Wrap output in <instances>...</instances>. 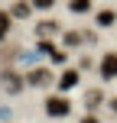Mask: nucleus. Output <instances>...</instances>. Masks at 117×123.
Wrapping results in <instances>:
<instances>
[{"label": "nucleus", "mask_w": 117, "mask_h": 123, "mask_svg": "<svg viewBox=\"0 0 117 123\" xmlns=\"http://www.w3.org/2000/svg\"><path fill=\"white\" fill-rule=\"evenodd\" d=\"M68 110H72V104L65 97H49L46 100V113L49 117H68Z\"/></svg>", "instance_id": "1"}, {"label": "nucleus", "mask_w": 117, "mask_h": 123, "mask_svg": "<svg viewBox=\"0 0 117 123\" xmlns=\"http://www.w3.org/2000/svg\"><path fill=\"white\" fill-rule=\"evenodd\" d=\"M98 68H101V78H104V81H114L117 78V52H107Z\"/></svg>", "instance_id": "2"}, {"label": "nucleus", "mask_w": 117, "mask_h": 123, "mask_svg": "<svg viewBox=\"0 0 117 123\" xmlns=\"http://www.w3.org/2000/svg\"><path fill=\"white\" fill-rule=\"evenodd\" d=\"M26 81H29L33 87H46V84L52 81V71H49V68H33V71H29V78H26Z\"/></svg>", "instance_id": "3"}, {"label": "nucleus", "mask_w": 117, "mask_h": 123, "mask_svg": "<svg viewBox=\"0 0 117 123\" xmlns=\"http://www.w3.org/2000/svg\"><path fill=\"white\" fill-rule=\"evenodd\" d=\"M55 32H59V23H55V19H42V23L36 26V36L42 39V42H46L49 36H55Z\"/></svg>", "instance_id": "4"}, {"label": "nucleus", "mask_w": 117, "mask_h": 123, "mask_svg": "<svg viewBox=\"0 0 117 123\" xmlns=\"http://www.w3.org/2000/svg\"><path fill=\"white\" fill-rule=\"evenodd\" d=\"M0 84H3V87H10V91H20V87H23V81H20L13 71H3V74H0Z\"/></svg>", "instance_id": "5"}, {"label": "nucleus", "mask_w": 117, "mask_h": 123, "mask_svg": "<svg viewBox=\"0 0 117 123\" xmlns=\"http://www.w3.org/2000/svg\"><path fill=\"white\" fill-rule=\"evenodd\" d=\"M75 84H78V71H72V68L62 71V78H59V87H62V91H68V87H75Z\"/></svg>", "instance_id": "6"}, {"label": "nucleus", "mask_w": 117, "mask_h": 123, "mask_svg": "<svg viewBox=\"0 0 117 123\" xmlns=\"http://www.w3.org/2000/svg\"><path fill=\"white\" fill-rule=\"evenodd\" d=\"M114 19H117L114 10H101V13H98V26H104V29H107V26H114Z\"/></svg>", "instance_id": "7"}, {"label": "nucleus", "mask_w": 117, "mask_h": 123, "mask_svg": "<svg viewBox=\"0 0 117 123\" xmlns=\"http://www.w3.org/2000/svg\"><path fill=\"white\" fill-rule=\"evenodd\" d=\"M10 23H13V16L7 10H0V39H7V32H10Z\"/></svg>", "instance_id": "8"}, {"label": "nucleus", "mask_w": 117, "mask_h": 123, "mask_svg": "<svg viewBox=\"0 0 117 123\" xmlns=\"http://www.w3.org/2000/svg\"><path fill=\"white\" fill-rule=\"evenodd\" d=\"M68 10H72V13H88V10H91V0H72Z\"/></svg>", "instance_id": "9"}, {"label": "nucleus", "mask_w": 117, "mask_h": 123, "mask_svg": "<svg viewBox=\"0 0 117 123\" xmlns=\"http://www.w3.org/2000/svg\"><path fill=\"white\" fill-rule=\"evenodd\" d=\"M29 10H33V3H16L10 16H29Z\"/></svg>", "instance_id": "10"}, {"label": "nucleus", "mask_w": 117, "mask_h": 123, "mask_svg": "<svg viewBox=\"0 0 117 123\" xmlns=\"http://www.w3.org/2000/svg\"><path fill=\"white\" fill-rule=\"evenodd\" d=\"M101 100H104V97H101V91H88V100H85V104H88V107L94 110V107H98Z\"/></svg>", "instance_id": "11"}, {"label": "nucleus", "mask_w": 117, "mask_h": 123, "mask_svg": "<svg viewBox=\"0 0 117 123\" xmlns=\"http://www.w3.org/2000/svg\"><path fill=\"white\" fill-rule=\"evenodd\" d=\"M29 3H33V6H36V10H49V6H52V3H55V0H29Z\"/></svg>", "instance_id": "12"}, {"label": "nucleus", "mask_w": 117, "mask_h": 123, "mask_svg": "<svg viewBox=\"0 0 117 123\" xmlns=\"http://www.w3.org/2000/svg\"><path fill=\"white\" fill-rule=\"evenodd\" d=\"M78 42H81L78 32H68V36H65V45H78Z\"/></svg>", "instance_id": "13"}, {"label": "nucleus", "mask_w": 117, "mask_h": 123, "mask_svg": "<svg viewBox=\"0 0 117 123\" xmlns=\"http://www.w3.org/2000/svg\"><path fill=\"white\" fill-rule=\"evenodd\" d=\"M81 123H98V120H94V117H85V120H81Z\"/></svg>", "instance_id": "14"}, {"label": "nucleus", "mask_w": 117, "mask_h": 123, "mask_svg": "<svg viewBox=\"0 0 117 123\" xmlns=\"http://www.w3.org/2000/svg\"><path fill=\"white\" fill-rule=\"evenodd\" d=\"M111 107H114V113H117V97H114V100H111Z\"/></svg>", "instance_id": "15"}]
</instances>
